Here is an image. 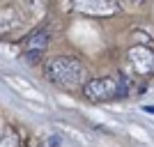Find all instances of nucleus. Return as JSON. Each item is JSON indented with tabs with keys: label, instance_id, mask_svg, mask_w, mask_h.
<instances>
[{
	"label": "nucleus",
	"instance_id": "f257e3e1",
	"mask_svg": "<svg viewBox=\"0 0 154 147\" xmlns=\"http://www.w3.org/2000/svg\"><path fill=\"white\" fill-rule=\"evenodd\" d=\"M46 78L53 85H58L62 90H74V87H83L88 83V69L83 67V62L69 55H60L46 62L44 67Z\"/></svg>",
	"mask_w": 154,
	"mask_h": 147
},
{
	"label": "nucleus",
	"instance_id": "f03ea898",
	"mask_svg": "<svg viewBox=\"0 0 154 147\" xmlns=\"http://www.w3.org/2000/svg\"><path fill=\"white\" fill-rule=\"evenodd\" d=\"M129 90H131V83L127 81V74H122L120 78H113V76L90 78L83 85V94L92 103H106V101H113V99H120V96H127Z\"/></svg>",
	"mask_w": 154,
	"mask_h": 147
},
{
	"label": "nucleus",
	"instance_id": "7ed1b4c3",
	"mask_svg": "<svg viewBox=\"0 0 154 147\" xmlns=\"http://www.w3.org/2000/svg\"><path fill=\"white\" fill-rule=\"evenodd\" d=\"M127 69L131 71L129 76L149 78L154 76V51L147 46H131L127 51Z\"/></svg>",
	"mask_w": 154,
	"mask_h": 147
},
{
	"label": "nucleus",
	"instance_id": "20e7f679",
	"mask_svg": "<svg viewBox=\"0 0 154 147\" xmlns=\"http://www.w3.org/2000/svg\"><path fill=\"white\" fill-rule=\"evenodd\" d=\"M71 9L90 19H108L120 12L115 0H71Z\"/></svg>",
	"mask_w": 154,
	"mask_h": 147
},
{
	"label": "nucleus",
	"instance_id": "39448f33",
	"mask_svg": "<svg viewBox=\"0 0 154 147\" xmlns=\"http://www.w3.org/2000/svg\"><path fill=\"white\" fill-rule=\"evenodd\" d=\"M46 46H48V32L46 30H37V32H32V35H28L23 39L26 55H39V53L46 51Z\"/></svg>",
	"mask_w": 154,
	"mask_h": 147
},
{
	"label": "nucleus",
	"instance_id": "423d86ee",
	"mask_svg": "<svg viewBox=\"0 0 154 147\" xmlns=\"http://www.w3.org/2000/svg\"><path fill=\"white\" fill-rule=\"evenodd\" d=\"M0 147H21V140L14 131H5L0 136Z\"/></svg>",
	"mask_w": 154,
	"mask_h": 147
},
{
	"label": "nucleus",
	"instance_id": "0eeeda50",
	"mask_svg": "<svg viewBox=\"0 0 154 147\" xmlns=\"http://www.w3.org/2000/svg\"><path fill=\"white\" fill-rule=\"evenodd\" d=\"M124 2H127L129 7H136V9H138V7H145L147 0H124Z\"/></svg>",
	"mask_w": 154,
	"mask_h": 147
},
{
	"label": "nucleus",
	"instance_id": "6e6552de",
	"mask_svg": "<svg viewBox=\"0 0 154 147\" xmlns=\"http://www.w3.org/2000/svg\"><path fill=\"white\" fill-rule=\"evenodd\" d=\"M145 110H147V113H154V106H147Z\"/></svg>",
	"mask_w": 154,
	"mask_h": 147
}]
</instances>
